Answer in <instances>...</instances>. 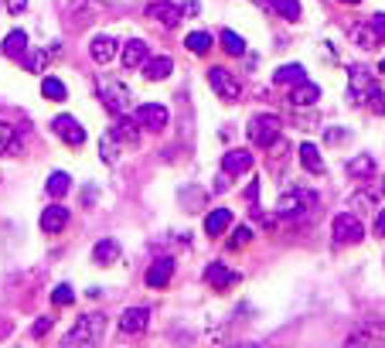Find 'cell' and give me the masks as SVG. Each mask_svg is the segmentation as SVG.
<instances>
[{
  "label": "cell",
  "instance_id": "6da1fadb",
  "mask_svg": "<svg viewBox=\"0 0 385 348\" xmlns=\"http://www.w3.org/2000/svg\"><path fill=\"white\" fill-rule=\"evenodd\" d=\"M331 239L341 242V246L361 242V239H365V222L358 219L354 212H341V215H334V222H331Z\"/></svg>",
  "mask_w": 385,
  "mask_h": 348
},
{
  "label": "cell",
  "instance_id": "7a4b0ae2",
  "mask_svg": "<svg viewBox=\"0 0 385 348\" xmlns=\"http://www.w3.org/2000/svg\"><path fill=\"white\" fill-rule=\"evenodd\" d=\"M103 332H106V317L86 314V317H78V324L65 334V342H68V345H96V342L103 338Z\"/></svg>",
  "mask_w": 385,
  "mask_h": 348
},
{
  "label": "cell",
  "instance_id": "3957f363",
  "mask_svg": "<svg viewBox=\"0 0 385 348\" xmlns=\"http://www.w3.org/2000/svg\"><path fill=\"white\" fill-rule=\"evenodd\" d=\"M249 140L256 143V147H273L279 140V116L273 113H260V116H252L249 120Z\"/></svg>",
  "mask_w": 385,
  "mask_h": 348
},
{
  "label": "cell",
  "instance_id": "277c9868",
  "mask_svg": "<svg viewBox=\"0 0 385 348\" xmlns=\"http://www.w3.org/2000/svg\"><path fill=\"white\" fill-rule=\"evenodd\" d=\"M317 205V195L314 191H304V188H290L279 195L277 202V212L283 219H290V215H300V212H307V208Z\"/></svg>",
  "mask_w": 385,
  "mask_h": 348
},
{
  "label": "cell",
  "instance_id": "5b68a950",
  "mask_svg": "<svg viewBox=\"0 0 385 348\" xmlns=\"http://www.w3.org/2000/svg\"><path fill=\"white\" fill-rule=\"evenodd\" d=\"M99 99L106 103V110L109 113H123L126 110V103H130V89H126L123 82H116V79H99Z\"/></svg>",
  "mask_w": 385,
  "mask_h": 348
},
{
  "label": "cell",
  "instance_id": "8992f818",
  "mask_svg": "<svg viewBox=\"0 0 385 348\" xmlns=\"http://www.w3.org/2000/svg\"><path fill=\"white\" fill-rule=\"evenodd\" d=\"M348 76H351V79H348V99H351V103H358V106H361V103H369V96L379 89V86H375V79H371L365 68H351Z\"/></svg>",
  "mask_w": 385,
  "mask_h": 348
},
{
  "label": "cell",
  "instance_id": "52a82bcc",
  "mask_svg": "<svg viewBox=\"0 0 385 348\" xmlns=\"http://www.w3.org/2000/svg\"><path fill=\"white\" fill-rule=\"evenodd\" d=\"M137 120L143 130H164L168 127V120H170V113L168 106H160V103H143V106H137Z\"/></svg>",
  "mask_w": 385,
  "mask_h": 348
},
{
  "label": "cell",
  "instance_id": "ba28073f",
  "mask_svg": "<svg viewBox=\"0 0 385 348\" xmlns=\"http://www.w3.org/2000/svg\"><path fill=\"white\" fill-rule=\"evenodd\" d=\"M208 82H212V89H215L225 103H235V99L242 96V86L232 79V72H225V68H208Z\"/></svg>",
  "mask_w": 385,
  "mask_h": 348
},
{
  "label": "cell",
  "instance_id": "9c48e42d",
  "mask_svg": "<svg viewBox=\"0 0 385 348\" xmlns=\"http://www.w3.org/2000/svg\"><path fill=\"white\" fill-rule=\"evenodd\" d=\"M51 127H55V133H58L65 143H72V147H82V143H86V130H82V123H78L76 116H68V113L55 116Z\"/></svg>",
  "mask_w": 385,
  "mask_h": 348
},
{
  "label": "cell",
  "instance_id": "30bf717a",
  "mask_svg": "<svg viewBox=\"0 0 385 348\" xmlns=\"http://www.w3.org/2000/svg\"><path fill=\"white\" fill-rule=\"evenodd\" d=\"M147 17H154L168 28H178L181 24V7L170 4V0H154V4H147Z\"/></svg>",
  "mask_w": 385,
  "mask_h": 348
},
{
  "label": "cell",
  "instance_id": "8fae6325",
  "mask_svg": "<svg viewBox=\"0 0 385 348\" xmlns=\"http://www.w3.org/2000/svg\"><path fill=\"white\" fill-rule=\"evenodd\" d=\"M65 225H68V208H65V205H48L45 212H41V232H48V236H58Z\"/></svg>",
  "mask_w": 385,
  "mask_h": 348
},
{
  "label": "cell",
  "instance_id": "7c38bea8",
  "mask_svg": "<svg viewBox=\"0 0 385 348\" xmlns=\"http://www.w3.org/2000/svg\"><path fill=\"white\" fill-rule=\"evenodd\" d=\"M147 321H150V311L147 307H126L123 314H120V328L126 334H137L147 328Z\"/></svg>",
  "mask_w": 385,
  "mask_h": 348
},
{
  "label": "cell",
  "instance_id": "4fadbf2b",
  "mask_svg": "<svg viewBox=\"0 0 385 348\" xmlns=\"http://www.w3.org/2000/svg\"><path fill=\"white\" fill-rule=\"evenodd\" d=\"M222 171L232 174V178L252 171V154H249V150H229V154L222 158Z\"/></svg>",
  "mask_w": 385,
  "mask_h": 348
},
{
  "label": "cell",
  "instance_id": "5bb4252c",
  "mask_svg": "<svg viewBox=\"0 0 385 348\" xmlns=\"http://www.w3.org/2000/svg\"><path fill=\"white\" fill-rule=\"evenodd\" d=\"M170 277H174V260L160 256V260H154V267L147 270V287H168Z\"/></svg>",
  "mask_w": 385,
  "mask_h": 348
},
{
  "label": "cell",
  "instance_id": "9a60e30c",
  "mask_svg": "<svg viewBox=\"0 0 385 348\" xmlns=\"http://www.w3.org/2000/svg\"><path fill=\"white\" fill-rule=\"evenodd\" d=\"M140 68H143V76H147L150 82H160V79H168L170 72H174V62H170L168 55H154V58H147Z\"/></svg>",
  "mask_w": 385,
  "mask_h": 348
},
{
  "label": "cell",
  "instance_id": "2e32d148",
  "mask_svg": "<svg viewBox=\"0 0 385 348\" xmlns=\"http://www.w3.org/2000/svg\"><path fill=\"white\" fill-rule=\"evenodd\" d=\"M116 48H120V45H116L109 34H99V38H93V45H89V55H93V62L106 65V62L116 58Z\"/></svg>",
  "mask_w": 385,
  "mask_h": 348
},
{
  "label": "cell",
  "instance_id": "e0dca14e",
  "mask_svg": "<svg viewBox=\"0 0 385 348\" xmlns=\"http://www.w3.org/2000/svg\"><path fill=\"white\" fill-rule=\"evenodd\" d=\"M317 99H321V89H317L314 82H307V79L297 82V86H293V93H290V103H293V106H300V110H304V106H314Z\"/></svg>",
  "mask_w": 385,
  "mask_h": 348
},
{
  "label": "cell",
  "instance_id": "ac0fdd59",
  "mask_svg": "<svg viewBox=\"0 0 385 348\" xmlns=\"http://www.w3.org/2000/svg\"><path fill=\"white\" fill-rule=\"evenodd\" d=\"M120 58H123V68H140L150 55H147V45H143L140 38H133V41H126L123 45V55H120Z\"/></svg>",
  "mask_w": 385,
  "mask_h": 348
},
{
  "label": "cell",
  "instance_id": "d6986e66",
  "mask_svg": "<svg viewBox=\"0 0 385 348\" xmlns=\"http://www.w3.org/2000/svg\"><path fill=\"white\" fill-rule=\"evenodd\" d=\"M93 260L99 267H109V263H116L120 260V242L116 239H99L93 246Z\"/></svg>",
  "mask_w": 385,
  "mask_h": 348
},
{
  "label": "cell",
  "instance_id": "ffe728a7",
  "mask_svg": "<svg viewBox=\"0 0 385 348\" xmlns=\"http://www.w3.org/2000/svg\"><path fill=\"white\" fill-rule=\"evenodd\" d=\"M229 225H232V212H229V208H212V212H208V219H205V232L215 239V236H222Z\"/></svg>",
  "mask_w": 385,
  "mask_h": 348
},
{
  "label": "cell",
  "instance_id": "44dd1931",
  "mask_svg": "<svg viewBox=\"0 0 385 348\" xmlns=\"http://www.w3.org/2000/svg\"><path fill=\"white\" fill-rule=\"evenodd\" d=\"M351 38H354V45L365 48V51L382 41V34L375 31V24H371V21H365V24H354V28H351Z\"/></svg>",
  "mask_w": 385,
  "mask_h": 348
},
{
  "label": "cell",
  "instance_id": "7402d4cb",
  "mask_svg": "<svg viewBox=\"0 0 385 348\" xmlns=\"http://www.w3.org/2000/svg\"><path fill=\"white\" fill-rule=\"evenodd\" d=\"M205 280L215 287V290H225V287H232L239 277H235L232 270H225L222 263H208V270H205Z\"/></svg>",
  "mask_w": 385,
  "mask_h": 348
},
{
  "label": "cell",
  "instance_id": "603a6c76",
  "mask_svg": "<svg viewBox=\"0 0 385 348\" xmlns=\"http://www.w3.org/2000/svg\"><path fill=\"white\" fill-rule=\"evenodd\" d=\"M300 164H304V171H310V174H324V160H321L317 143H310V140L300 143Z\"/></svg>",
  "mask_w": 385,
  "mask_h": 348
},
{
  "label": "cell",
  "instance_id": "cb8c5ba5",
  "mask_svg": "<svg viewBox=\"0 0 385 348\" xmlns=\"http://www.w3.org/2000/svg\"><path fill=\"white\" fill-rule=\"evenodd\" d=\"M0 48H4L7 58H24V51H28V34L17 28V31H11L7 38H4V45Z\"/></svg>",
  "mask_w": 385,
  "mask_h": 348
},
{
  "label": "cell",
  "instance_id": "d4e9b609",
  "mask_svg": "<svg viewBox=\"0 0 385 348\" xmlns=\"http://www.w3.org/2000/svg\"><path fill=\"white\" fill-rule=\"evenodd\" d=\"M137 120H130V116H120L116 120V127H113V137L116 140H126V143H137L140 140V133H137Z\"/></svg>",
  "mask_w": 385,
  "mask_h": 348
},
{
  "label": "cell",
  "instance_id": "484cf974",
  "mask_svg": "<svg viewBox=\"0 0 385 348\" xmlns=\"http://www.w3.org/2000/svg\"><path fill=\"white\" fill-rule=\"evenodd\" d=\"M273 79H277V86H297V82L307 79V72H304L300 65H279Z\"/></svg>",
  "mask_w": 385,
  "mask_h": 348
},
{
  "label": "cell",
  "instance_id": "4316f807",
  "mask_svg": "<svg viewBox=\"0 0 385 348\" xmlns=\"http://www.w3.org/2000/svg\"><path fill=\"white\" fill-rule=\"evenodd\" d=\"M45 188H48V195H51V198H65V195H68V188H72V178H68L65 171H55L51 178H48Z\"/></svg>",
  "mask_w": 385,
  "mask_h": 348
},
{
  "label": "cell",
  "instance_id": "83f0119b",
  "mask_svg": "<svg viewBox=\"0 0 385 348\" xmlns=\"http://www.w3.org/2000/svg\"><path fill=\"white\" fill-rule=\"evenodd\" d=\"M41 96H45V99H51V103H62L65 96H68V89H65L62 79H55V76H45V82H41Z\"/></svg>",
  "mask_w": 385,
  "mask_h": 348
},
{
  "label": "cell",
  "instance_id": "f1b7e54d",
  "mask_svg": "<svg viewBox=\"0 0 385 348\" xmlns=\"http://www.w3.org/2000/svg\"><path fill=\"white\" fill-rule=\"evenodd\" d=\"M185 45H188V51H195V55H208V51H212V34L208 31H191L185 38Z\"/></svg>",
  "mask_w": 385,
  "mask_h": 348
},
{
  "label": "cell",
  "instance_id": "f546056e",
  "mask_svg": "<svg viewBox=\"0 0 385 348\" xmlns=\"http://www.w3.org/2000/svg\"><path fill=\"white\" fill-rule=\"evenodd\" d=\"M270 7H273L283 21H300V0H270Z\"/></svg>",
  "mask_w": 385,
  "mask_h": 348
},
{
  "label": "cell",
  "instance_id": "4dcf8cb0",
  "mask_svg": "<svg viewBox=\"0 0 385 348\" xmlns=\"http://www.w3.org/2000/svg\"><path fill=\"white\" fill-rule=\"evenodd\" d=\"M348 174H351V178H369V174H375V160H371L369 154L348 160Z\"/></svg>",
  "mask_w": 385,
  "mask_h": 348
},
{
  "label": "cell",
  "instance_id": "1f68e13d",
  "mask_svg": "<svg viewBox=\"0 0 385 348\" xmlns=\"http://www.w3.org/2000/svg\"><path fill=\"white\" fill-rule=\"evenodd\" d=\"M222 48H225L229 55H235V58H239V55H246V41H242L235 31H222Z\"/></svg>",
  "mask_w": 385,
  "mask_h": 348
},
{
  "label": "cell",
  "instance_id": "d6a6232c",
  "mask_svg": "<svg viewBox=\"0 0 385 348\" xmlns=\"http://www.w3.org/2000/svg\"><path fill=\"white\" fill-rule=\"evenodd\" d=\"M48 58H51V51H34V55H24V68H28V72H45Z\"/></svg>",
  "mask_w": 385,
  "mask_h": 348
},
{
  "label": "cell",
  "instance_id": "836d02e7",
  "mask_svg": "<svg viewBox=\"0 0 385 348\" xmlns=\"http://www.w3.org/2000/svg\"><path fill=\"white\" fill-rule=\"evenodd\" d=\"M99 154H103V160H106V164H116L120 147H116V137H113V133H106V137H103V143H99Z\"/></svg>",
  "mask_w": 385,
  "mask_h": 348
},
{
  "label": "cell",
  "instance_id": "e575fe53",
  "mask_svg": "<svg viewBox=\"0 0 385 348\" xmlns=\"http://www.w3.org/2000/svg\"><path fill=\"white\" fill-rule=\"evenodd\" d=\"M7 150H17V137H14V127L0 123V154H7Z\"/></svg>",
  "mask_w": 385,
  "mask_h": 348
},
{
  "label": "cell",
  "instance_id": "d590c367",
  "mask_svg": "<svg viewBox=\"0 0 385 348\" xmlns=\"http://www.w3.org/2000/svg\"><path fill=\"white\" fill-rule=\"evenodd\" d=\"M51 301L58 304V307H68V304L76 301V294H72V287L68 284H58L55 287V294H51Z\"/></svg>",
  "mask_w": 385,
  "mask_h": 348
},
{
  "label": "cell",
  "instance_id": "8d00e7d4",
  "mask_svg": "<svg viewBox=\"0 0 385 348\" xmlns=\"http://www.w3.org/2000/svg\"><path fill=\"white\" fill-rule=\"evenodd\" d=\"M249 239H252V229H249V225H239V229L232 232V250H242Z\"/></svg>",
  "mask_w": 385,
  "mask_h": 348
},
{
  "label": "cell",
  "instance_id": "74e56055",
  "mask_svg": "<svg viewBox=\"0 0 385 348\" xmlns=\"http://www.w3.org/2000/svg\"><path fill=\"white\" fill-rule=\"evenodd\" d=\"M369 103H371V110L379 113V116H385V93L382 89H375V93L369 96Z\"/></svg>",
  "mask_w": 385,
  "mask_h": 348
},
{
  "label": "cell",
  "instance_id": "f35d334b",
  "mask_svg": "<svg viewBox=\"0 0 385 348\" xmlns=\"http://www.w3.org/2000/svg\"><path fill=\"white\" fill-rule=\"evenodd\" d=\"M324 140H327V143H344V140H348V133H344L341 127H334V130H327V133H324Z\"/></svg>",
  "mask_w": 385,
  "mask_h": 348
},
{
  "label": "cell",
  "instance_id": "ab89813d",
  "mask_svg": "<svg viewBox=\"0 0 385 348\" xmlns=\"http://www.w3.org/2000/svg\"><path fill=\"white\" fill-rule=\"evenodd\" d=\"M48 328H51V317H38V324L31 328V334H34V338H41Z\"/></svg>",
  "mask_w": 385,
  "mask_h": 348
},
{
  "label": "cell",
  "instance_id": "60d3db41",
  "mask_svg": "<svg viewBox=\"0 0 385 348\" xmlns=\"http://www.w3.org/2000/svg\"><path fill=\"white\" fill-rule=\"evenodd\" d=\"M7 11L11 14H24L28 11V0H7Z\"/></svg>",
  "mask_w": 385,
  "mask_h": 348
},
{
  "label": "cell",
  "instance_id": "b9f144b4",
  "mask_svg": "<svg viewBox=\"0 0 385 348\" xmlns=\"http://www.w3.org/2000/svg\"><path fill=\"white\" fill-rule=\"evenodd\" d=\"M369 205H371V195H361V191H358L351 198V208H369Z\"/></svg>",
  "mask_w": 385,
  "mask_h": 348
},
{
  "label": "cell",
  "instance_id": "7bdbcfd3",
  "mask_svg": "<svg viewBox=\"0 0 385 348\" xmlns=\"http://www.w3.org/2000/svg\"><path fill=\"white\" fill-rule=\"evenodd\" d=\"M371 24H375V31L385 38V14H375V17H371Z\"/></svg>",
  "mask_w": 385,
  "mask_h": 348
},
{
  "label": "cell",
  "instance_id": "ee69618b",
  "mask_svg": "<svg viewBox=\"0 0 385 348\" xmlns=\"http://www.w3.org/2000/svg\"><path fill=\"white\" fill-rule=\"evenodd\" d=\"M375 232H379V236L385 239V208L379 212V219H375Z\"/></svg>",
  "mask_w": 385,
  "mask_h": 348
},
{
  "label": "cell",
  "instance_id": "f6af8a7d",
  "mask_svg": "<svg viewBox=\"0 0 385 348\" xmlns=\"http://www.w3.org/2000/svg\"><path fill=\"white\" fill-rule=\"evenodd\" d=\"M246 198H249V202H256V198H260V185H256V181L246 188Z\"/></svg>",
  "mask_w": 385,
  "mask_h": 348
},
{
  "label": "cell",
  "instance_id": "bcb514c9",
  "mask_svg": "<svg viewBox=\"0 0 385 348\" xmlns=\"http://www.w3.org/2000/svg\"><path fill=\"white\" fill-rule=\"evenodd\" d=\"M338 4H361V0H338Z\"/></svg>",
  "mask_w": 385,
  "mask_h": 348
},
{
  "label": "cell",
  "instance_id": "7dc6e473",
  "mask_svg": "<svg viewBox=\"0 0 385 348\" xmlns=\"http://www.w3.org/2000/svg\"><path fill=\"white\" fill-rule=\"evenodd\" d=\"M379 72H385V58H382V62H379Z\"/></svg>",
  "mask_w": 385,
  "mask_h": 348
}]
</instances>
